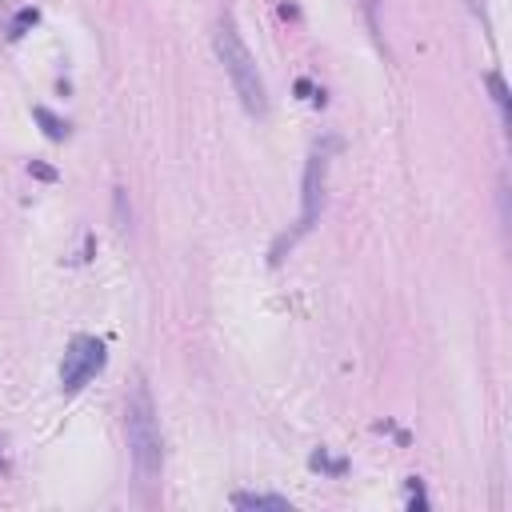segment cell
<instances>
[{"label": "cell", "instance_id": "6da1fadb", "mask_svg": "<svg viewBox=\"0 0 512 512\" xmlns=\"http://www.w3.org/2000/svg\"><path fill=\"white\" fill-rule=\"evenodd\" d=\"M124 436H128V456H132L136 476L144 484H152L164 468V436H160V416H156V404H152V392H148L144 376H136V384L128 388Z\"/></svg>", "mask_w": 512, "mask_h": 512}, {"label": "cell", "instance_id": "7a4b0ae2", "mask_svg": "<svg viewBox=\"0 0 512 512\" xmlns=\"http://www.w3.org/2000/svg\"><path fill=\"white\" fill-rule=\"evenodd\" d=\"M212 48H216V60L224 64V76L232 80V92L240 96L244 112L264 120L268 116V88H264V76L256 68V56L248 52V44H244V36H240L232 16H220V24L212 32Z\"/></svg>", "mask_w": 512, "mask_h": 512}, {"label": "cell", "instance_id": "3957f363", "mask_svg": "<svg viewBox=\"0 0 512 512\" xmlns=\"http://www.w3.org/2000/svg\"><path fill=\"white\" fill-rule=\"evenodd\" d=\"M340 144L336 140H324V144H316L312 148V156H308V164H304V180H300V216H296V224L272 244V252H268V264H280L284 260V248H292L316 220H320V212H324V180H328V156L336 152Z\"/></svg>", "mask_w": 512, "mask_h": 512}, {"label": "cell", "instance_id": "277c9868", "mask_svg": "<svg viewBox=\"0 0 512 512\" xmlns=\"http://www.w3.org/2000/svg\"><path fill=\"white\" fill-rule=\"evenodd\" d=\"M104 360H108L104 340H96V336H72L68 348H64V360H60V388L64 392L84 388L104 368Z\"/></svg>", "mask_w": 512, "mask_h": 512}, {"label": "cell", "instance_id": "5b68a950", "mask_svg": "<svg viewBox=\"0 0 512 512\" xmlns=\"http://www.w3.org/2000/svg\"><path fill=\"white\" fill-rule=\"evenodd\" d=\"M232 508H276V512H292L288 496H272V492H236Z\"/></svg>", "mask_w": 512, "mask_h": 512}, {"label": "cell", "instance_id": "8992f818", "mask_svg": "<svg viewBox=\"0 0 512 512\" xmlns=\"http://www.w3.org/2000/svg\"><path fill=\"white\" fill-rule=\"evenodd\" d=\"M484 84H488V92H492V100H496L500 124L508 128V124H512V104H508V84H504V76H500V72H488V76H484Z\"/></svg>", "mask_w": 512, "mask_h": 512}, {"label": "cell", "instance_id": "52a82bcc", "mask_svg": "<svg viewBox=\"0 0 512 512\" xmlns=\"http://www.w3.org/2000/svg\"><path fill=\"white\" fill-rule=\"evenodd\" d=\"M32 116H36V124L44 128V136H48V140H68V132H72V128H68V120H60L56 112H48L44 104H36V108H32Z\"/></svg>", "mask_w": 512, "mask_h": 512}, {"label": "cell", "instance_id": "ba28073f", "mask_svg": "<svg viewBox=\"0 0 512 512\" xmlns=\"http://www.w3.org/2000/svg\"><path fill=\"white\" fill-rule=\"evenodd\" d=\"M36 20H40V12H36V8H20V12L12 16V24H8V40H20Z\"/></svg>", "mask_w": 512, "mask_h": 512}, {"label": "cell", "instance_id": "9c48e42d", "mask_svg": "<svg viewBox=\"0 0 512 512\" xmlns=\"http://www.w3.org/2000/svg\"><path fill=\"white\" fill-rule=\"evenodd\" d=\"M312 468H324V472H336V476H340V472H344V460H328L324 452H316V456H312Z\"/></svg>", "mask_w": 512, "mask_h": 512}, {"label": "cell", "instance_id": "30bf717a", "mask_svg": "<svg viewBox=\"0 0 512 512\" xmlns=\"http://www.w3.org/2000/svg\"><path fill=\"white\" fill-rule=\"evenodd\" d=\"M408 504H412V508H424V504H428L424 492H420V480H416V476L408 480Z\"/></svg>", "mask_w": 512, "mask_h": 512}, {"label": "cell", "instance_id": "8fae6325", "mask_svg": "<svg viewBox=\"0 0 512 512\" xmlns=\"http://www.w3.org/2000/svg\"><path fill=\"white\" fill-rule=\"evenodd\" d=\"M360 8H364L368 24H372V32H376V0H360Z\"/></svg>", "mask_w": 512, "mask_h": 512}, {"label": "cell", "instance_id": "7c38bea8", "mask_svg": "<svg viewBox=\"0 0 512 512\" xmlns=\"http://www.w3.org/2000/svg\"><path fill=\"white\" fill-rule=\"evenodd\" d=\"M32 172H36L40 180H56V172H52V168H44V164H32Z\"/></svg>", "mask_w": 512, "mask_h": 512}]
</instances>
